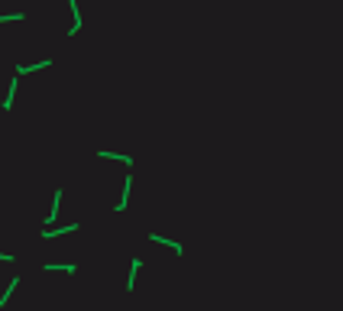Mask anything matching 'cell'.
Listing matches in <instances>:
<instances>
[{"label": "cell", "instance_id": "6da1fadb", "mask_svg": "<svg viewBox=\"0 0 343 311\" xmlns=\"http://www.w3.org/2000/svg\"><path fill=\"white\" fill-rule=\"evenodd\" d=\"M152 243H165V246H172V253H184V246L181 243H175V240H169V237H162V234H152Z\"/></svg>", "mask_w": 343, "mask_h": 311}, {"label": "cell", "instance_id": "7a4b0ae2", "mask_svg": "<svg viewBox=\"0 0 343 311\" xmlns=\"http://www.w3.org/2000/svg\"><path fill=\"white\" fill-rule=\"evenodd\" d=\"M130 188H133V179H123V194H120V204L113 211H127V201H130Z\"/></svg>", "mask_w": 343, "mask_h": 311}, {"label": "cell", "instance_id": "3957f363", "mask_svg": "<svg viewBox=\"0 0 343 311\" xmlns=\"http://www.w3.org/2000/svg\"><path fill=\"white\" fill-rule=\"evenodd\" d=\"M78 227H81V224H68V227H55V230H42V237L49 240V237H58V234H75Z\"/></svg>", "mask_w": 343, "mask_h": 311}, {"label": "cell", "instance_id": "277c9868", "mask_svg": "<svg viewBox=\"0 0 343 311\" xmlns=\"http://www.w3.org/2000/svg\"><path fill=\"white\" fill-rule=\"evenodd\" d=\"M49 65H52L49 59H42L39 65H16V75H26V72H36V68H49Z\"/></svg>", "mask_w": 343, "mask_h": 311}, {"label": "cell", "instance_id": "5b68a950", "mask_svg": "<svg viewBox=\"0 0 343 311\" xmlns=\"http://www.w3.org/2000/svg\"><path fill=\"white\" fill-rule=\"evenodd\" d=\"M139 266H143V260H133V266H130V279H127V289H136V272Z\"/></svg>", "mask_w": 343, "mask_h": 311}, {"label": "cell", "instance_id": "8992f818", "mask_svg": "<svg viewBox=\"0 0 343 311\" xmlns=\"http://www.w3.org/2000/svg\"><path fill=\"white\" fill-rule=\"evenodd\" d=\"M72 16H75V26H72V30H68V33H72V36H75V33L81 30V10H78V4H75V0H72Z\"/></svg>", "mask_w": 343, "mask_h": 311}, {"label": "cell", "instance_id": "52a82bcc", "mask_svg": "<svg viewBox=\"0 0 343 311\" xmlns=\"http://www.w3.org/2000/svg\"><path fill=\"white\" fill-rule=\"evenodd\" d=\"M16 286H20V279H10V286H7V292L0 295V308H4L7 301H10V295H13V289H16Z\"/></svg>", "mask_w": 343, "mask_h": 311}, {"label": "cell", "instance_id": "ba28073f", "mask_svg": "<svg viewBox=\"0 0 343 311\" xmlns=\"http://www.w3.org/2000/svg\"><path fill=\"white\" fill-rule=\"evenodd\" d=\"M98 156H101V159H120V162H127V165L133 162V159H130V156H120V153H98Z\"/></svg>", "mask_w": 343, "mask_h": 311}, {"label": "cell", "instance_id": "9c48e42d", "mask_svg": "<svg viewBox=\"0 0 343 311\" xmlns=\"http://www.w3.org/2000/svg\"><path fill=\"white\" fill-rule=\"evenodd\" d=\"M58 269H61V272H75V266H68V263H65V266H52V263L46 266V272H58Z\"/></svg>", "mask_w": 343, "mask_h": 311}, {"label": "cell", "instance_id": "30bf717a", "mask_svg": "<svg viewBox=\"0 0 343 311\" xmlns=\"http://www.w3.org/2000/svg\"><path fill=\"white\" fill-rule=\"evenodd\" d=\"M23 20V13H0V23H16Z\"/></svg>", "mask_w": 343, "mask_h": 311}, {"label": "cell", "instance_id": "8fae6325", "mask_svg": "<svg viewBox=\"0 0 343 311\" xmlns=\"http://www.w3.org/2000/svg\"><path fill=\"white\" fill-rule=\"evenodd\" d=\"M0 260H4V263H10V260H13V256H10V253H0Z\"/></svg>", "mask_w": 343, "mask_h": 311}]
</instances>
